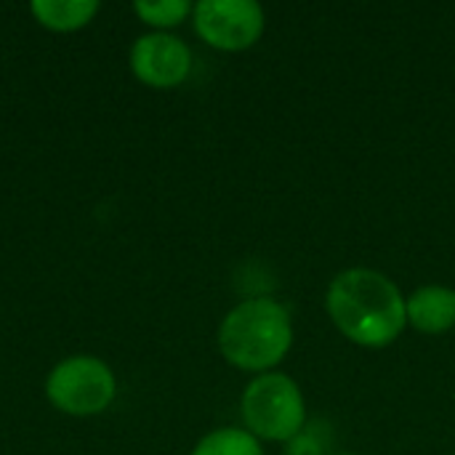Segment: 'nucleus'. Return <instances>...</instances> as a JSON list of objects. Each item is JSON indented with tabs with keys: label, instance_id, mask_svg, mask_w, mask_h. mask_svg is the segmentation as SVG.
Returning a JSON list of instances; mask_svg holds the SVG:
<instances>
[{
	"label": "nucleus",
	"instance_id": "f257e3e1",
	"mask_svg": "<svg viewBox=\"0 0 455 455\" xmlns=\"http://www.w3.org/2000/svg\"><path fill=\"white\" fill-rule=\"evenodd\" d=\"M325 309L341 336L365 349L395 344L408 325L403 291L392 277L371 267L339 272L328 285Z\"/></svg>",
	"mask_w": 455,
	"mask_h": 455
},
{
	"label": "nucleus",
	"instance_id": "f03ea898",
	"mask_svg": "<svg viewBox=\"0 0 455 455\" xmlns=\"http://www.w3.org/2000/svg\"><path fill=\"white\" fill-rule=\"evenodd\" d=\"M293 344L288 309L269 299L253 296L227 312L219 325V349L232 368L248 373H269L285 360Z\"/></svg>",
	"mask_w": 455,
	"mask_h": 455
},
{
	"label": "nucleus",
	"instance_id": "7ed1b4c3",
	"mask_svg": "<svg viewBox=\"0 0 455 455\" xmlns=\"http://www.w3.org/2000/svg\"><path fill=\"white\" fill-rule=\"evenodd\" d=\"M240 413L256 440L288 443L307 427V403L299 384L275 371L256 376L245 387Z\"/></svg>",
	"mask_w": 455,
	"mask_h": 455
},
{
	"label": "nucleus",
	"instance_id": "20e7f679",
	"mask_svg": "<svg viewBox=\"0 0 455 455\" xmlns=\"http://www.w3.org/2000/svg\"><path fill=\"white\" fill-rule=\"evenodd\" d=\"M117 395L112 368L93 355H72L53 365L45 379L48 403L67 416L104 413Z\"/></svg>",
	"mask_w": 455,
	"mask_h": 455
},
{
	"label": "nucleus",
	"instance_id": "39448f33",
	"mask_svg": "<svg viewBox=\"0 0 455 455\" xmlns=\"http://www.w3.org/2000/svg\"><path fill=\"white\" fill-rule=\"evenodd\" d=\"M192 21L211 48L245 51L261 37L267 16L256 0H200L192 8Z\"/></svg>",
	"mask_w": 455,
	"mask_h": 455
},
{
	"label": "nucleus",
	"instance_id": "423d86ee",
	"mask_svg": "<svg viewBox=\"0 0 455 455\" xmlns=\"http://www.w3.org/2000/svg\"><path fill=\"white\" fill-rule=\"evenodd\" d=\"M131 69L149 88H176L189 77L192 51L173 32H147L131 45Z\"/></svg>",
	"mask_w": 455,
	"mask_h": 455
},
{
	"label": "nucleus",
	"instance_id": "0eeeda50",
	"mask_svg": "<svg viewBox=\"0 0 455 455\" xmlns=\"http://www.w3.org/2000/svg\"><path fill=\"white\" fill-rule=\"evenodd\" d=\"M408 325L427 336H440L455 328V291L448 285H421L405 296Z\"/></svg>",
	"mask_w": 455,
	"mask_h": 455
},
{
	"label": "nucleus",
	"instance_id": "6e6552de",
	"mask_svg": "<svg viewBox=\"0 0 455 455\" xmlns=\"http://www.w3.org/2000/svg\"><path fill=\"white\" fill-rule=\"evenodd\" d=\"M35 21L53 32H75L85 27L96 13V0H32L29 5Z\"/></svg>",
	"mask_w": 455,
	"mask_h": 455
},
{
	"label": "nucleus",
	"instance_id": "1a4fd4ad",
	"mask_svg": "<svg viewBox=\"0 0 455 455\" xmlns=\"http://www.w3.org/2000/svg\"><path fill=\"white\" fill-rule=\"evenodd\" d=\"M189 455H264V451L248 429L227 427L205 435Z\"/></svg>",
	"mask_w": 455,
	"mask_h": 455
},
{
	"label": "nucleus",
	"instance_id": "9d476101",
	"mask_svg": "<svg viewBox=\"0 0 455 455\" xmlns=\"http://www.w3.org/2000/svg\"><path fill=\"white\" fill-rule=\"evenodd\" d=\"M192 3L189 0H139L133 3L136 16L155 27V32H168L171 27L181 24L189 13H192Z\"/></svg>",
	"mask_w": 455,
	"mask_h": 455
},
{
	"label": "nucleus",
	"instance_id": "9b49d317",
	"mask_svg": "<svg viewBox=\"0 0 455 455\" xmlns=\"http://www.w3.org/2000/svg\"><path fill=\"white\" fill-rule=\"evenodd\" d=\"M325 424H309L304 427L293 440L285 443V451L283 455H325V448H328V435L323 429Z\"/></svg>",
	"mask_w": 455,
	"mask_h": 455
},
{
	"label": "nucleus",
	"instance_id": "f8f14e48",
	"mask_svg": "<svg viewBox=\"0 0 455 455\" xmlns=\"http://www.w3.org/2000/svg\"><path fill=\"white\" fill-rule=\"evenodd\" d=\"M344 455H352V453H344Z\"/></svg>",
	"mask_w": 455,
	"mask_h": 455
}]
</instances>
